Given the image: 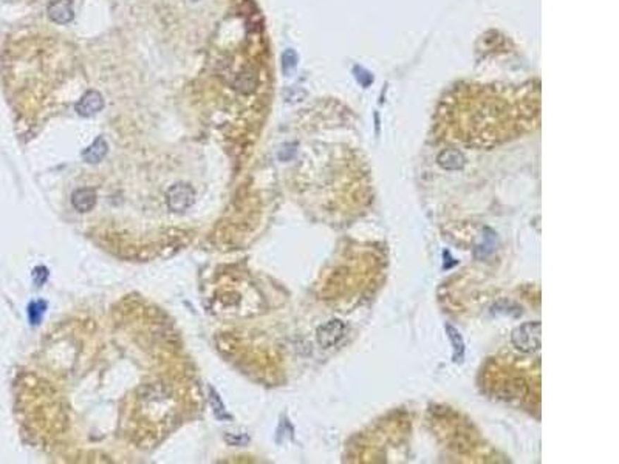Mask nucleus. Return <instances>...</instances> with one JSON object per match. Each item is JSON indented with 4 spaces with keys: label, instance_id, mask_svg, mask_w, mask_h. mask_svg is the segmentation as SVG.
Segmentation results:
<instances>
[{
    "label": "nucleus",
    "instance_id": "20e7f679",
    "mask_svg": "<svg viewBox=\"0 0 619 464\" xmlns=\"http://www.w3.org/2000/svg\"><path fill=\"white\" fill-rule=\"evenodd\" d=\"M47 14L51 22L58 25H67L75 18L73 2L71 0H53L47 6Z\"/></svg>",
    "mask_w": 619,
    "mask_h": 464
},
{
    "label": "nucleus",
    "instance_id": "f03ea898",
    "mask_svg": "<svg viewBox=\"0 0 619 464\" xmlns=\"http://www.w3.org/2000/svg\"><path fill=\"white\" fill-rule=\"evenodd\" d=\"M194 189L185 183H178V185L172 186L168 190V206L173 212H183L189 209L194 204Z\"/></svg>",
    "mask_w": 619,
    "mask_h": 464
},
{
    "label": "nucleus",
    "instance_id": "6e6552de",
    "mask_svg": "<svg viewBox=\"0 0 619 464\" xmlns=\"http://www.w3.org/2000/svg\"><path fill=\"white\" fill-rule=\"evenodd\" d=\"M439 164L446 171H458L465 166V157L458 150H444L439 155Z\"/></svg>",
    "mask_w": 619,
    "mask_h": 464
},
{
    "label": "nucleus",
    "instance_id": "39448f33",
    "mask_svg": "<svg viewBox=\"0 0 619 464\" xmlns=\"http://www.w3.org/2000/svg\"><path fill=\"white\" fill-rule=\"evenodd\" d=\"M102 107H104V99H102L101 93L97 90H89L78 101L76 111L81 116L89 118L97 115L98 111L102 110Z\"/></svg>",
    "mask_w": 619,
    "mask_h": 464
},
{
    "label": "nucleus",
    "instance_id": "423d86ee",
    "mask_svg": "<svg viewBox=\"0 0 619 464\" xmlns=\"http://www.w3.org/2000/svg\"><path fill=\"white\" fill-rule=\"evenodd\" d=\"M71 204H73L78 212H89L92 211L94 204H97V192L90 188L78 189L73 195H71Z\"/></svg>",
    "mask_w": 619,
    "mask_h": 464
},
{
    "label": "nucleus",
    "instance_id": "7ed1b4c3",
    "mask_svg": "<svg viewBox=\"0 0 619 464\" xmlns=\"http://www.w3.org/2000/svg\"><path fill=\"white\" fill-rule=\"evenodd\" d=\"M344 333H345L344 322L338 321V319H333V321H329L327 324H324L317 328L316 339L321 347L330 348L338 346L339 341L344 338Z\"/></svg>",
    "mask_w": 619,
    "mask_h": 464
},
{
    "label": "nucleus",
    "instance_id": "9d476101",
    "mask_svg": "<svg viewBox=\"0 0 619 464\" xmlns=\"http://www.w3.org/2000/svg\"><path fill=\"white\" fill-rule=\"evenodd\" d=\"M209 404L212 407L214 415H216L219 420H221V421L231 420V415L226 412L225 405H223V403H221L220 396L216 393V390H214L212 387H209Z\"/></svg>",
    "mask_w": 619,
    "mask_h": 464
},
{
    "label": "nucleus",
    "instance_id": "f257e3e1",
    "mask_svg": "<svg viewBox=\"0 0 619 464\" xmlns=\"http://www.w3.org/2000/svg\"><path fill=\"white\" fill-rule=\"evenodd\" d=\"M541 322H527L515 328L511 334L513 346L522 353H534L541 348Z\"/></svg>",
    "mask_w": 619,
    "mask_h": 464
},
{
    "label": "nucleus",
    "instance_id": "9b49d317",
    "mask_svg": "<svg viewBox=\"0 0 619 464\" xmlns=\"http://www.w3.org/2000/svg\"><path fill=\"white\" fill-rule=\"evenodd\" d=\"M235 89L243 93H251L254 89H256V78H254V75L251 73L240 75L239 79L235 81Z\"/></svg>",
    "mask_w": 619,
    "mask_h": 464
},
{
    "label": "nucleus",
    "instance_id": "f8f14e48",
    "mask_svg": "<svg viewBox=\"0 0 619 464\" xmlns=\"http://www.w3.org/2000/svg\"><path fill=\"white\" fill-rule=\"evenodd\" d=\"M45 310H47V303L44 300H39V302L31 303V305H30L31 324L37 325L39 322H41V319H42V316L45 313Z\"/></svg>",
    "mask_w": 619,
    "mask_h": 464
},
{
    "label": "nucleus",
    "instance_id": "1a4fd4ad",
    "mask_svg": "<svg viewBox=\"0 0 619 464\" xmlns=\"http://www.w3.org/2000/svg\"><path fill=\"white\" fill-rule=\"evenodd\" d=\"M446 331H448V336H449V339L452 342V346H454V347H452V348H454V362H457V364L463 362V358H465L463 338H462V336H460V333L452 325H446Z\"/></svg>",
    "mask_w": 619,
    "mask_h": 464
},
{
    "label": "nucleus",
    "instance_id": "0eeeda50",
    "mask_svg": "<svg viewBox=\"0 0 619 464\" xmlns=\"http://www.w3.org/2000/svg\"><path fill=\"white\" fill-rule=\"evenodd\" d=\"M107 149H109V146H107V141L104 140V137H98L90 144L89 147L82 152V158L89 164L99 163L107 155Z\"/></svg>",
    "mask_w": 619,
    "mask_h": 464
}]
</instances>
